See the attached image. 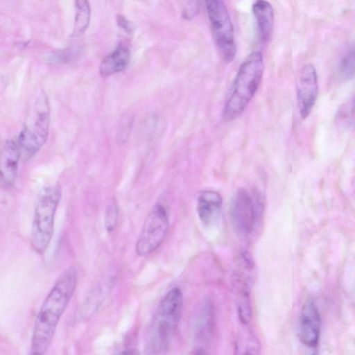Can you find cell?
Wrapping results in <instances>:
<instances>
[{
  "label": "cell",
  "instance_id": "15",
  "mask_svg": "<svg viewBox=\"0 0 355 355\" xmlns=\"http://www.w3.org/2000/svg\"><path fill=\"white\" fill-rule=\"evenodd\" d=\"M260 344L255 335L248 329L241 331L236 340L234 355H259Z\"/></svg>",
  "mask_w": 355,
  "mask_h": 355
},
{
  "label": "cell",
  "instance_id": "23",
  "mask_svg": "<svg viewBox=\"0 0 355 355\" xmlns=\"http://www.w3.org/2000/svg\"><path fill=\"white\" fill-rule=\"evenodd\" d=\"M116 23L118 26L128 33L134 31L135 26L132 22L128 21L124 16L118 15L116 17Z\"/></svg>",
  "mask_w": 355,
  "mask_h": 355
},
{
  "label": "cell",
  "instance_id": "6",
  "mask_svg": "<svg viewBox=\"0 0 355 355\" xmlns=\"http://www.w3.org/2000/svg\"><path fill=\"white\" fill-rule=\"evenodd\" d=\"M211 29L218 51L224 61L231 62L236 53L234 28L228 10L223 1H205Z\"/></svg>",
  "mask_w": 355,
  "mask_h": 355
},
{
  "label": "cell",
  "instance_id": "4",
  "mask_svg": "<svg viewBox=\"0 0 355 355\" xmlns=\"http://www.w3.org/2000/svg\"><path fill=\"white\" fill-rule=\"evenodd\" d=\"M49 124L48 101L42 95L35 102L26 125L17 139L21 157L28 159L42 147L48 137Z\"/></svg>",
  "mask_w": 355,
  "mask_h": 355
},
{
  "label": "cell",
  "instance_id": "18",
  "mask_svg": "<svg viewBox=\"0 0 355 355\" xmlns=\"http://www.w3.org/2000/svg\"><path fill=\"white\" fill-rule=\"evenodd\" d=\"M340 74L344 79L351 78L354 73V51L352 47L341 59L339 67Z\"/></svg>",
  "mask_w": 355,
  "mask_h": 355
},
{
  "label": "cell",
  "instance_id": "24",
  "mask_svg": "<svg viewBox=\"0 0 355 355\" xmlns=\"http://www.w3.org/2000/svg\"><path fill=\"white\" fill-rule=\"evenodd\" d=\"M119 355H139V354L132 349H125L121 352Z\"/></svg>",
  "mask_w": 355,
  "mask_h": 355
},
{
  "label": "cell",
  "instance_id": "3",
  "mask_svg": "<svg viewBox=\"0 0 355 355\" xmlns=\"http://www.w3.org/2000/svg\"><path fill=\"white\" fill-rule=\"evenodd\" d=\"M61 196L59 185L49 186L41 191L36 202L31 234V245L39 254L46 251L51 241L55 212Z\"/></svg>",
  "mask_w": 355,
  "mask_h": 355
},
{
  "label": "cell",
  "instance_id": "19",
  "mask_svg": "<svg viewBox=\"0 0 355 355\" xmlns=\"http://www.w3.org/2000/svg\"><path fill=\"white\" fill-rule=\"evenodd\" d=\"M238 315L243 324H248L252 318V308L248 294H242L238 304Z\"/></svg>",
  "mask_w": 355,
  "mask_h": 355
},
{
  "label": "cell",
  "instance_id": "10",
  "mask_svg": "<svg viewBox=\"0 0 355 355\" xmlns=\"http://www.w3.org/2000/svg\"><path fill=\"white\" fill-rule=\"evenodd\" d=\"M321 329L320 312L314 302L306 301L303 305L299 318V337L302 343L309 348L318 344Z\"/></svg>",
  "mask_w": 355,
  "mask_h": 355
},
{
  "label": "cell",
  "instance_id": "25",
  "mask_svg": "<svg viewBox=\"0 0 355 355\" xmlns=\"http://www.w3.org/2000/svg\"><path fill=\"white\" fill-rule=\"evenodd\" d=\"M192 355H206V354L202 349H198Z\"/></svg>",
  "mask_w": 355,
  "mask_h": 355
},
{
  "label": "cell",
  "instance_id": "2",
  "mask_svg": "<svg viewBox=\"0 0 355 355\" xmlns=\"http://www.w3.org/2000/svg\"><path fill=\"white\" fill-rule=\"evenodd\" d=\"M264 69L262 53L254 51L241 64L225 101L223 118L232 121L239 117L258 89Z\"/></svg>",
  "mask_w": 355,
  "mask_h": 355
},
{
  "label": "cell",
  "instance_id": "5",
  "mask_svg": "<svg viewBox=\"0 0 355 355\" xmlns=\"http://www.w3.org/2000/svg\"><path fill=\"white\" fill-rule=\"evenodd\" d=\"M183 306V294L178 288L171 289L162 300L153 333V345L158 351L169 347L179 324Z\"/></svg>",
  "mask_w": 355,
  "mask_h": 355
},
{
  "label": "cell",
  "instance_id": "11",
  "mask_svg": "<svg viewBox=\"0 0 355 355\" xmlns=\"http://www.w3.org/2000/svg\"><path fill=\"white\" fill-rule=\"evenodd\" d=\"M20 158L17 139L7 141L0 150V187L2 189L8 190L15 186Z\"/></svg>",
  "mask_w": 355,
  "mask_h": 355
},
{
  "label": "cell",
  "instance_id": "21",
  "mask_svg": "<svg viewBox=\"0 0 355 355\" xmlns=\"http://www.w3.org/2000/svg\"><path fill=\"white\" fill-rule=\"evenodd\" d=\"M199 10V2L196 1H189L184 6L182 11V17L185 19H191L195 17Z\"/></svg>",
  "mask_w": 355,
  "mask_h": 355
},
{
  "label": "cell",
  "instance_id": "14",
  "mask_svg": "<svg viewBox=\"0 0 355 355\" xmlns=\"http://www.w3.org/2000/svg\"><path fill=\"white\" fill-rule=\"evenodd\" d=\"M261 39L268 42L272 35L274 23V12L271 4L266 1H257L252 5Z\"/></svg>",
  "mask_w": 355,
  "mask_h": 355
},
{
  "label": "cell",
  "instance_id": "8",
  "mask_svg": "<svg viewBox=\"0 0 355 355\" xmlns=\"http://www.w3.org/2000/svg\"><path fill=\"white\" fill-rule=\"evenodd\" d=\"M230 218L234 231L246 235L253 230L257 217L255 202L245 189H239L232 197Z\"/></svg>",
  "mask_w": 355,
  "mask_h": 355
},
{
  "label": "cell",
  "instance_id": "1",
  "mask_svg": "<svg viewBox=\"0 0 355 355\" xmlns=\"http://www.w3.org/2000/svg\"><path fill=\"white\" fill-rule=\"evenodd\" d=\"M77 268L71 266L56 280L44 299L37 315L33 331V355H44L50 345L58 322L76 289Z\"/></svg>",
  "mask_w": 355,
  "mask_h": 355
},
{
  "label": "cell",
  "instance_id": "9",
  "mask_svg": "<svg viewBox=\"0 0 355 355\" xmlns=\"http://www.w3.org/2000/svg\"><path fill=\"white\" fill-rule=\"evenodd\" d=\"M318 76L313 65L307 64L300 70L297 81V99L303 119L310 114L318 94Z\"/></svg>",
  "mask_w": 355,
  "mask_h": 355
},
{
  "label": "cell",
  "instance_id": "20",
  "mask_svg": "<svg viewBox=\"0 0 355 355\" xmlns=\"http://www.w3.org/2000/svg\"><path fill=\"white\" fill-rule=\"evenodd\" d=\"M73 53L71 49H67L55 52L48 57V62L54 64H60L69 62Z\"/></svg>",
  "mask_w": 355,
  "mask_h": 355
},
{
  "label": "cell",
  "instance_id": "7",
  "mask_svg": "<svg viewBox=\"0 0 355 355\" xmlns=\"http://www.w3.org/2000/svg\"><path fill=\"white\" fill-rule=\"evenodd\" d=\"M169 227V219L165 207L155 204L148 214L135 245L139 257L153 253L164 241Z\"/></svg>",
  "mask_w": 355,
  "mask_h": 355
},
{
  "label": "cell",
  "instance_id": "22",
  "mask_svg": "<svg viewBox=\"0 0 355 355\" xmlns=\"http://www.w3.org/2000/svg\"><path fill=\"white\" fill-rule=\"evenodd\" d=\"M353 106H354V101L352 100V101L347 103L345 104L339 110L338 114V119L340 120L342 122L347 121V123H349V121H350V117L353 118Z\"/></svg>",
  "mask_w": 355,
  "mask_h": 355
},
{
  "label": "cell",
  "instance_id": "12",
  "mask_svg": "<svg viewBox=\"0 0 355 355\" xmlns=\"http://www.w3.org/2000/svg\"><path fill=\"white\" fill-rule=\"evenodd\" d=\"M222 207L221 196L215 191L205 190L197 199L198 216L205 225H211L218 216Z\"/></svg>",
  "mask_w": 355,
  "mask_h": 355
},
{
  "label": "cell",
  "instance_id": "13",
  "mask_svg": "<svg viewBox=\"0 0 355 355\" xmlns=\"http://www.w3.org/2000/svg\"><path fill=\"white\" fill-rule=\"evenodd\" d=\"M130 59L129 47L120 43L116 48L107 55L99 66V73L103 77H108L124 70Z\"/></svg>",
  "mask_w": 355,
  "mask_h": 355
},
{
  "label": "cell",
  "instance_id": "16",
  "mask_svg": "<svg viewBox=\"0 0 355 355\" xmlns=\"http://www.w3.org/2000/svg\"><path fill=\"white\" fill-rule=\"evenodd\" d=\"M76 17L74 35L83 34L87 29L90 20V7L87 1H76Z\"/></svg>",
  "mask_w": 355,
  "mask_h": 355
},
{
  "label": "cell",
  "instance_id": "17",
  "mask_svg": "<svg viewBox=\"0 0 355 355\" xmlns=\"http://www.w3.org/2000/svg\"><path fill=\"white\" fill-rule=\"evenodd\" d=\"M119 218V207L114 198L107 204L104 216V225L108 232L114 230Z\"/></svg>",
  "mask_w": 355,
  "mask_h": 355
}]
</instances>
